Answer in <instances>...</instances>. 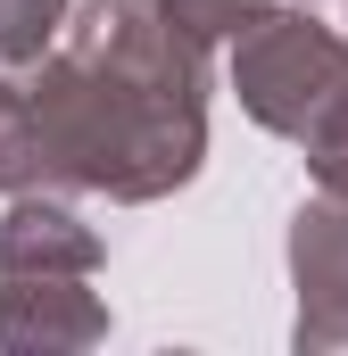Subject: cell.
<instances>
[{"instance_id": "5", "label": "cell", "mask_w": 348, "mask_h": 356, "mask_svg": "<svg viewBox=\"0 0 348 356\" xmlns=\"http://www.w3.org/2000/svg\"><path fill=\"white\" fill-rule=\"evenodd\" d=\"M100 232L67 199L50 191H17L0 216V273H100Z\"/></svg>"}, {"instance_id": "9", "label": "cell", "mask_w": 348, "mask_h": 356, "mask_svg": "<svg viewBox=\"0 0 348 356\" xmlns=\"http://www.w3.org/2000/svg\"><path fill=\"white\" fill-rule=\"evenodd\" d=\"M307 8H315V0H307Z\"/></svg>"}, {"instance_id": "7", "label": "cell", "mask_w": 348, "mask_h": 356, "mask_svg": "<svg viewBox=\"0 0 348 356\" xmlns=\"http://www.w3.org/2000/svg\"><path fill=\"white\" fill-rule=\"evenodd\" d=\"M67 33V0H0V67H33Z\"/></svg>"}, {"instance_id": "4", "label": "cell", "mask_w": 348, "mask_h": 356, "mask_svg": "<svg viewBox=\"0 0 348 356\" xmlns=\"http://www.w3.org/2000/svg\"><path fill=\"white\" fill-rule=\"evenodd\" d=\"M108 340V307L91 273H0V348L8 356H75Z\"/></svg>"}, {"instance_id": "8", "label": "cell", "mask_w": 348, "mask_h": 356, "mask_svg": "<svg viewBox=\"0 0 348 356\" xmlns=\"http://www.w3.org/2000/svg\"><path fill=\"white\" fill-rule=\"evenodd\" d=\"M299 149H307V166H315V182L348 199V91L332 99V108H324V116H315V133H307Z\"/></svg>"}, {"instance_id": "2", "label": "cell", "mask_w": 348, "mask_h": 356, "mask_svg": "<svg viewBox=\"0 0 348 356\" xmlns=\"http://www.w3.org/2000/svg\"><path fill=\"white\" fill-rule=\"evenodd\" d=\"M232 91H241V108L265 133L307 141L315 116L348 91V33L315 25L307 0H290V8L265 0L258 17L232 33Z\"/></svg>"}, {"instance_id": "1", "label": "cell", "mask_w": 348, "mask_h": 356, "mask_svg": "<svg viewBox=\"0 0 348 356\" xmlns=\"http://www.w3.org/2000/svg\"><path fill=\"white\" fill-rule=\"evenodd\" d=\"M207 42L166 0H91L33 58L42 141L67 191L166 199L207 158Z\"/></svg>"}, {"instance_id": "6", "label": "cell", "mask_w": 348, "mask_h": 356, "mask_svg": "<svg viewBox=\"0 0 348 356\" xmlns=\"http://www.w3.org/2000/svg\"><path fill=\"white\" fill-rule=\"evenodd\" d=\"M0 191H8V199H17V191H58L33 83H17V75H0Z\"/></svg>"}, {"instance_id": "3", "label": "cell", "mask_w": 348, "mask_h": 356, "mask_svg": "<svg viewBox=\"0 0 348 356\" xmlns=\"http://www.w3.org/2000/svg\"><path fill=\"white\" fill-rule=\"evenodd\" d=\"M290 282H299V356H348V199L324 191L290 224Z\"/></svg>"}]
</instances>
